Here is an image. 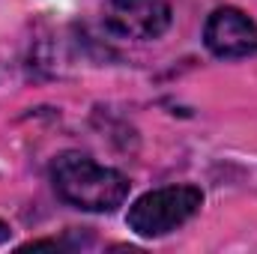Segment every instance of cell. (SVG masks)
<instances>
[{
  "instance_id": "obj_4",
  "label": "cell",
  "mask_w": 257,
  "mask_h": 254,
  "mask_svg": "<svg viewBox=\"0 0 257 254\" xmlns=\"http://www.w3.org/2000/svg\"><path fill=\"white\" fill-rule=\"evenodd\" d=\"M168 0H108L105 21L114 33L128 39H159L171 27Z\"/></svg>"
},
{
  "instance_id": "obj_5",
  "label": "cell",
  "mask_w": 257,
  "mask_h": 254,
  "mask_svg": "<svg viewBox=\"0 0 257 254\" xmlns=\"http://www.w3.org/2000/svg\"><path fill=\"white\" fill-rule=\"evenodd\" d=\"M9 233H12V230H9V224H6V221H0V242H6V239H9Z\"/></svg>"
},
{
  "instance_id": "obj_1",
  "label": "cell",
  "mask_w": 257,
  "mask_h": 254,
  "mask_svg": "<svg viewBox=\"0 0 257 254\" xmlns=\"http://www.w3.org/2000/svg\"><path fill=\"white\" fill-rule=\"evenodd\" d=\"M51 183L60 200L84 212H114L117 206H123L132 189L120 171L105 168L75 150L60 153L51 162Z\"/></svg>"
},
{
  "instance_id": "obj_3",
  "label": "cell",
  "mask_w": 257,
  "mask_h": 254,
  "mask_svg": "<svg viewBox=\"0 0 257 254\" xmlns=\"http://www.w3.org/2000/svg\"><path fill=\"white\" fill-rule=\"evenodd\" d=\"M203 45L224 60L257 54V21L236 6H218L203 27Z\"/></svg>"
},
{
  "instance_id": "obj_2",
  "label": "cell",
  "mask_w": 257,
  "mask_h": 254,
  "mask_svg": "<svg viewBox=\"0 0 257 254\" xmlns=\"http://www.w3.org/2000/svg\"><path fill=\"white\" fill-rule=\"evenodd\" d=\"M203 203V191L197 186H165L147 191L128 206V227L144 239L168 236L171 230L183 227Z\"/></svg>"
}]
</instances>
